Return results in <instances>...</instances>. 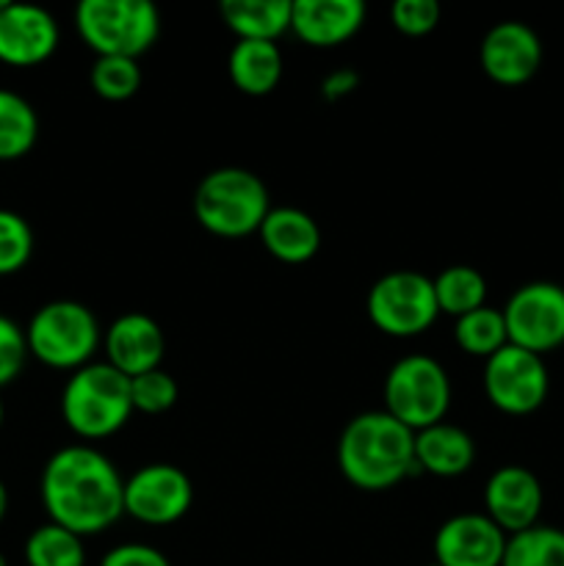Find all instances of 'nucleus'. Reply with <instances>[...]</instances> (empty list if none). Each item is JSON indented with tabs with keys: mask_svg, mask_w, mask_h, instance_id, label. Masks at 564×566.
Here are the masks:
<instances>
[{
	"mask_svg": "<svg viewBox=\"0 0 564 566\" xmlns=\"http://www.w3.org/2000/svg\"><path fill=\"white\" fill-rule=\"evenodd\" d=\"M6 6H9V0H0V11H3Z\"/></svg>",
	"mask_w": 564,
	"mask_h": 566,
	"instance_id": "37",
	"label": "nucleus"
},
{
	"mask_svg": "<svg viewBox=\"0 0 564 566\" xmlns=\"http://www.w3.org/2000/svg\"><path fill=\"white\" fill-rule=\"evenodd\" d=\"M337 468L343 479L363 492H385L401 484L415 464V431L393 415L363 412L337 440Z\"/></svg>",
	"mask_w": 564,
	"mask_h": 566,
	"instance_id": "2",
	"label": "nucleus"
},
{
	"mask_svg": "<svg viewBox=\"0 0 564 566\" xmlns=\"http://www.w3.org/2000/svg\"><path fill=\"white\" fill-rule=\"evenodd\" d=\"M542 501L545 495H542L540 479L520 464L495 470L484 486L487 517L506 536L523 534L540 525L536 520H540Z\"/></svg>",
	"mask_w": 564,
	"mask_h": 566,
	"instance_id": "13",
	"label": "nucleus"
},
{
	"mask_svg": "<svg viewBox=\"0 0 564 566\" xmlns=\"http://www.w3.org/2000/svg\"><path fill=\"white\" fill-rule=\"evenodd\" d=\"M551 379L545 359L525 348L506 346L484 363V392L495 409L506 415H531L545 403Z\"/></svg>",
	"mask_w": 564,
	"mask_h": 566,
	"instance_id": "10",
	"label": "nucleus"
},
{
	"mask_svg": "<svg viewBox=\"0 0 564 566\" xmlns=\"http://www.w3.org/2000/svg\"><path fill=\"white\" fill-rule=\"evenodd\" d=\"M221 17L238 39L276 42L291 31V0H224Z\"/></svg>",
	"mask_w": 564,
	"mask_h": 566,
	"instance_id": "21",
	"label": "nucleus"
},
{
	"mask_svg": "<svg viewBox=\"0 0 564 566\" xmlns=\"http://www.w3.org/2000/svg\"><path fill=\"white\" fill-rule=\"evenodd\" d=\"M385 412L409 431H424L442 423L451 407V381L446 368L426 354L398 359L385 379Z\"/></svg>",
	"mask_w": 564,
	"mask_h": 566,
	"instance_id": "7",
	"label": "nucleus"
},
{
	"mask_svg": "<svg viewBox=\"0 0 564 566\" xmlns=\"http://www.w3.org/2000/svg\"><path fill=\"white\" fill-rule=\"evenodd\" d=\"M429 566H440V564H437V562H435V564H429Z\"/></svg>",
	"mask_w": 564,
	"mask_h": 566,
	"instance_id": "38",
	"label": "nucleus"
},
{
	"mask_svg": "<svg viewBox=\"0 0 564 566\" xmlns=\"http://www.w3.org/2000/svg\"><path fill=\"white\" fill-rule=\"evenodd\" d=\"M39 138V116L22 94L0 88V164L25 158Z\"/></svg>",
	"mask_w": 564,
	"mask_h": 566,
	"instance_id": "22",
	"label": "nucleus"
},
{
	"mask_svg": "<svg viewBox=\"0 0 564 566\" xmlns=\"http://www.w3.org/2000/svg\"><path fill=\"white\" fill-rule=\"evenodd\" d=\"M269 188L254 171L224 166L199 180L194 191V216L219 238H247L260 232L269 216Z\"/></svg>",
	"mask_w": 564,
	"mask_h": 566,
	"instance_id": "4",
	"label": "nucleus"
},
{
	"mask_svg": "<svg viewBox=\"0 0 564 566\" xmlns=\"http://www.w3.org/2000/svg\"><path fill=\"white\" fill-rule=\"evenodd\" d=\"M363 0H291V31L313 48H335L363 28Z\"/></svg>",
	"mask_w": 564,
	"mask_h": 566,
	"instance_id": "17",
	"label": "nucleus"
},
{
	"mask_svg": "<svg viewBox=\"0 0 564 566\" xmlns=\"http://www.w3.org/2000/svg\"><path fill=\"white\" fill-rule=\"evenodd\" d=\"M28 354L55 370H72L92 363L100 346V324L92 310L72 298L48 302L33 313L25 329Z\"/></svg>",
	"mask_w": 564,
	"mask_h": 566,
	"instance_id": "5",
	"label": "nucleus"
},
{
	"mask_svg": "<svg viewBox=\"0 0 564 566\" xmlns=\"http://www.w3.org/2000/svg\"><path fill=\"white\" fill-rule=\"evenodd\" d=\"M476 442L464 429L451 423H437L415 431V464L437 479H453L473 468Z\"/></svg>",
	"mask_w": 564,
	"mask_h": 566,
	"instance_id": "18",
	"label": "nucleus"
},
{
	"mask_svg": "<svg viewBox=\"0 0 564 566\" xmlns=\"http://www.w3.org/2000/svg\"><path fill=\"white\" fill-rule=\"evenodd\" d=\"M440 6L437 0H398L390 9L393 25L407 36H426L440 25Z\"/></svg>",
	"mask_w": 564,
	"mask_h": 566,
	"instance_id": "30",
	"label": "nucleus"
},
{
	"mask_svg": "<svg viewBox=\"0 0 564 566\" xmlns=\"http://www.w3.org/2000/svg\"><path fill=\"white\" fill-rule=\"evenodd\" d=\"M501 566H564V531L534 525L509 536Z\"/></svg>",
	"mask_w": 564,
	"mask_h": 566,
	"instance_id": "26",
	"label": "nucleus"
},
{
	"mask_svg": "<svg viewBox=\"0 0 564 566\" xmlns=\"http://www.w3.org/2000/svg\"><path fill=\"white\" fill-rule=\"evenodd\" d=\"M75 28L97 55L138 59L158 39L160 17L149 0H83Z\"/></svg>",
	"mask_w": 564,
	"mask_h": 566,
	"instance_id": "6",
	"label": "nucleus"
},
{
	"mask_svg": "<svg viewBox=\"0 0 564 566\" xmlns=\"http://www.w3.org/2000/svg\"><path fill=\"white\" fill-rule=\"evenodd\" d=\"M501 313L512 346L540 357L564 346V287L556 282H529L518 287Z\"/></svg>",
	"mask_w": 564,
	"mask_h": 566,
	"instance_id": "9",
	"label": "nucleus"
},
{
	"mask_svg": "<svg viewBox=\"0 0 564 566\" xmlns=\"http://www.w3.org/2000/svg\"><path fill=\"white\" fill-rule=\"evenodd\" d=\"M25 359H28L25 329H20L14 321L0 315V387L11 385V381L22 374Z\"/></svg>",
	"mask_w": 564,
	"mask_h": 566,
	"instance_id": "31",
	"label": "nucleus"
},
{
	"mask_svg": "<svg viewBox=\"0 0 564 566\" xmlns=\"http://www.w3.org/2000/svg\"><path fill=\"white\" fill-rule=\"evenodd\" d=\"M509 536L487 514H457L435 536L440 566H501Z\"/></svg>",
	"mask_w": 564,
	"mask_h": 566,
	"instance_id": "15",
	"label": "nucleus"
},
{
	"mask_svg": "<svg viewBox=\"0 0 564 566\" xmlns=\"http://www.w3.org/2000/svg\"><path fill=\"white\" fill-rule=\"evenodd\" d=\"M431 282H435V296L440 313L462 318V315L484 307L487 280L473 265H448Z\"/></svg>",
	"mask_w": 564,
	"mask_h": 566,
	"instance_id": "23",
	"label": "nucleus"
},
{
	"mask_svg": "<svg viewBox=\"0 0 564 566\" xmlns=\"http://www.w3.org/2000/svg\"><path fill=\"white\" fill-rule=\"evenodd\" d=\"M88 81H92L97 97L108 99V103H122V99H130L142 86V66H138V59L97 55Z\"/></svg>",
	"mask_w": 564,
	"mask_h": 566,
	"instance_id": "27",
	"label": "nucleus"
},
{
	"mask_svg": "<svg viewBox=\"0 0 564 566\" xmlns=\"http://www.w3.org/2000/svg\"><path fill=\"white\" fill-rule=\"evenodd\" d=\"M33 254V230L20 213L0 208V276H11L28 265Z\"/></svg>",
	"mask_w": 564,
	"mask_h": 566,
	"instance_id": "28",
	"label": "nucleus"
},
{
	"mask_svg": "<svg viewBox=\"0 0 564 566\" xmlns=\"http://www.w3.org/2000/svg\"><path fill=\"white\" fill-rule=\"evenodd\" d=\"M177 396H180V390H177V381L160 368L147 370V374L133 376L130 379L133 412L164 415L175 407Z\"/></svg>",
	"mask_w": 564,
	"mask_h": 566,
	"instance_id": "29",
	"label": "nucleus"
},
{
	"mask_svg": "<svg viewBox=\"0 0 564 566\" xmlns=\"http://www.w3.org/2000/svg\"><path fill=\"white\" fill-rule=\"evenodd\" d=\"M64 423L81 440H103L130 420V379L108 363H88L66 379L61 392Z\"/></svg>",
	"mask_w": 564,
	"mask_h": 566,
	"instance_id": "3",
	"label": "nucleus"
},
{
	"mask_svg": "<svg viewBox=\"0 0 564 566\" xmlns=\"http://www.w3.org/2000/svg\"><path fill=\"white\" fill-rule=\"evenodd\" d=\"M282 50L276 42H252V39H238L236 48L227 59V72L238 92L249 97H263L271 94L282 81Z\"/></svg>",
	"mask_w": 564,
	"mask_h": 566,
	"instance_id": "20",
	"label": "nucleus"
},
{
	"mask_svg": "<svg viewBox=\"0 0 564 566\" xmlns=\"http://www.w3.org/2000/svg\"><path fill=\"white\" fill-rule=\"evenodd\" d=\"M59 48V22L48 9L11 3L0 11V61L9 66H36Z\"/></svg>",
	"mask_w": 564,
	"mask_h": 566,
	"instance_id": "14",
	"label": "nucleus"
},
{
	"mask_svg": "<svg viewBox=\"0 0 564 566\" xmlns=\"http://www.w3.org/2000/svg\"><path fill=\"white\" fill-rule=\"evenodd\" d=\"M166 352V337L158 321L144 313H125L105 332V354L127 379L160 368Z\"/></svg>",
	"mask_w": 564,
	"mask_h": 566,
	"instance_id": "16",
	"label": "nucleus"
},
{
	"mask_svg": "<svg viewBox=\"0 0 564 566\" xmlns=\"http://www.w3.org/2000/svg\"><path fill=\"white\" fill-rule=\"evenodd\" d=\"M3 418H6V409H3V401H0V426H3Z\"/></svg>",
	"mask_w": 564,
	"mask_h": 566,
	"instance_id": "35",
	"label": "nucleus"
},
{
	"mask_svg": "<svg viewBox=\"0 0 564 566\" xmlns=\"http://www.w3.org/2000/svg\"><path fill=\"white\" fill-rule=\"evenodd\" d=\"M357 83H359L357 72L337 70V72H332V75L324 77L321 88H324L326 99H341V97H346V94H352L354 88H357Z\"/></svg>",
	"mask_w": 564,
	"mask_h": 566,
	"instance_id": "33",
	"label": "nucleus"
},
{
	"mask_svg": "<svg viewBox=\"0 0 564 566\" xmlns=\"http://www.w3.org/2000/svg\"><path fill=\"white\" fill-rule=\"evenodd\" d=\"M6 514H9V490H6V484L0 481V523L6 520Z\"/></svg>",
	"mask_w": 564,
	"mask_h": 566,
	"instance_id": "34",
	"label": "nucleus"
},
{
	"mask_svg": "<svg viewBox=\"0 0 564 566\" xmlns=\"http://www.w3.org/2000/svg\"><path fill=\"white\" fill-rule=\"evenodd\" d=\"M50 523L83 536L103 534L125 514V481L105 453L70 446L48 459L39 481Z\"/></svg>",
	"mask_w": 564,
	"mask_h": 566,
	"instance_id": "1",
	"label": "nucleus"
},
{
	"mask_svg": "<svg viewBox=\"0 0 564 566\" xmlns=\"http://www.w3.org/2000/svg\"><path fill=\"white\" fill-rule=\"evenodd\" d=\"M481 70L501 86H520L536 75L542 64V42L525 22L506 20L484 33L479 48Z\"/></svg>",
	"mask_w": 564,
	"mask_h": 566,
	"instance_id": "12",
	"label": "nucleus"
},
{
	"mask_svg": "<svg viewBox=\"0 0 564 566\" xmlns=\"http://www.w3.org/2000/svg\"><path fill=\"white\" fill-rule=\"evenodd\" d=\"M28 566H83L86 564V547L83 539L72 531L55 523H44L31 531L25 539Z\"/></svg>",
	"mask_w": 564,
	"mask_h": 566,
	"instance_id": "25",
	"label": "nucleus"
},
{
	"mask_svg": "<svg viewBox=\"0 0 564 566\" xmlns=\"http://www.w3.org/2000/svg\"><path fill=\"white\" fill-rule=\"evenodd\" d=\"M0 566H9V562H6V556H3V553H0Z\"/></svg>",
	"mask_w": 564,
	"mask_h": 566,
	"instance_id": "36",
	"label": "nucleus"
},
{
	"mask_svg": "<svg viewBox=\"0 0 564 566\" xmlns=\"http://www.w3.org/2000/svg\"><path fill=\"white\" fill-rule=\"evenodd\" d=\"M100 566H171V564L158 547L130 542V545H119L114 547V551L105 553V558L100 562Z\"/></svg>",
	"mask_w": 564,
	"mask_h": 566,
	"instance_id": "32",
	"label": "nucleus"
},
{
	"mask_svg": "<svg viewBox=\"0 0 564 566\" xmlns=\"http://www.w3.org/2000/svg\"><path fill=\"white\" fill-rule=\"evenodd\" d=\"M191 503V479L175 464H144L125 481V514L144 525L177 523L186 517Z\"/></svg>",
	"mask_w": 564,
	"mask_h": 566,
	"instance_id": "11",
	"label": "nucleus"
},
{
	"mask_svg": "<svg viewBox=\"0 0 564 566\" xmlns=\"http://www.w3.org/2000/svg\"><path fill=\"white\" fill-rule=\"evenodd\" d=\"M453 340L470 357H484L490 359L492 354L501 352L509 343L506 335V321L503 313L495 307H479L473 313L462 315L453 324Z\"/></svg>",
	"mask_w": 564,
	"mask_h": 566,
	"instance_id": "24",
	"label": "nucleus"
},
{
	"mask_svg": "<svg viewBox=\"0 0 564 566\" xmlns=\"http://www.w3.org/2000/svg\"><path fill=\"white\" fill-rule=\"evenodd\" d=\"M260 241L271 258L282 263H307L321 249V230L310 213L299 208H271L260 224Z\"/></svg>",
	"mask_w": 564,
	"mask_h": 566,
	"instance_id": "19",
	"label": "nucleus"
},
{
	"mask_svg": "<svg viewBox=\"0 0 564 566\" xmlns=\"http://www.w3.org/2000/svg\"><path fill=\"white\" fill-rule=\"evenodd\" d=\"M440 315L435 282L418 271H390L368 293V318L390 337H415Z\"/></svg>",
	"mask_w": 564,
	"mask_h": 566,
	"instance_id": "8",
	"label": "nucleus"
}]
</instances>
